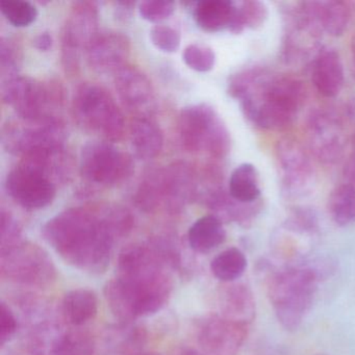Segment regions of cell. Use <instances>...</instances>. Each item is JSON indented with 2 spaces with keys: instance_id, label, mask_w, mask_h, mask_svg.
Returning a JSON list of instances; mask_svg holds the SVG:
<instances>
[{
  "instance_id": "obj_1",
  "label": "cell",
  "mask_w": 355,
  "mask_h": 355,
  "mask_svg": "<svg viewBox=\"0 0 355 355\" xmlns=\"http://www.w3.org/2000/svg\"><path fill=\"white\" fill-rule=\"evenodd\" d=\"M170 270L149 242L124 249L118 257L117 274L103 288L112 313L128 323L161 311L173 291Z\"/></svg>"
},
{
  "instance_id": "obj_2",
  "label": "cell",
  "mask_w": 355,
  "mask_h": 355,
  "mask_svg": "<svg viewBox=\"0 0 355 355\" xmlns=\"http://www.w3.org/2000/svg\"><path fill=\"white\" fill-rule=\"evenodd\" d=\"M227 91L240 101L250 123L273 132L288 128L306 98V89L298 78L271 73L257 66L234 74Z\"/></svg>"
},
{
  "instance_id": "obj_3",
  "label": "cell",
  "mask_w": 355,
  "mask_h": 355,
  "mask_svg": "<svg viewBox=\"0 0 355 355\" xmlns=\"http://www.w3.org/2000/svg\"><path fill=\"white\" fill-rule=\"evenodd\" d=\"M42 236L68 265L96 275L109 267L117 239L98 211L80 207L65 209L49 219Z\"/></svg>"
},
{
  "instance_id": "obj_4",
  "label": "cell",
  "mask_w": 355,
  "mask_h": 355,
  "mask_svg": "<svg viewBox=\"0 0 355 355\" xmlns=\"http://www.w3.org/2000/svg\"><path fill=\"white\" fill-rule=\"evenodd\" d=\"M322 274L318 266L282 268L268 279V295L280 325L288 331L300 327L313 306Z\"/></svg>"
},
{
  "instance_id": "obj_5",
  "label": "cell",
  "mask_w": 355,
  "mask_h": 355,
  "mask_svg": "<svg viewBox=\"0 0 355 355\" xmlns=\"http://www.w3.org/2000/svg\"><path fill=\"white\" fill-rule=\"evenodd\" d=\"M72 115L80 128L107 142L121 140L125 121L111 93L95 83L78 87L72 98Z\"/></svg>"
},
{
  "instance_id": "obj_6",
  "label": "cell",
  "mask_w": 355,
  "mask_h": 355,
  "mask_svg": "<svg viewBox=\"0 0 355 355\" xmlns=\"http://www.w3.org/2000/svg\"><path fill=\"white\" fill-rule=\"evenodd\" d=\"M178 135L189 153L205 151L215 159H223L230 151V132L213 107L207 103L189 105L180 111Z\"/></svg>"
},
{
  "instance_id": "obj_7",
  "label": "cell",
  "mask_w": 355,
  "mask_h": 355,
  "mask_svg": "<svg viewBox=\"0 0 355 355\" xmlns=\"http://www.w3.org/2000/svg\"><path fill=\"white\" fill-rule=\"evenodd\" d=\"M3 101L11 105L20 119L39 122L58 117L63 105L64 90L60 83H42L28 76H17L3 83Z\"/></svg>"
},
{
  "instance_id": "obj_8",
  "label": "cell",
  "mask_w": 355,
  "mask_h": 355,
  "mask_svg": "<svg viewBox=\"0 0 355 355\" xmlns=\"http://www.w3.org/2000/svg\"><path fill=\"white\" fill-rule=\"evenodd\" d=\"M0 272L3 279L31 288H46L57 280V269L49 253L26 241L0 251Z\"/></svg>"
},
{
  "instance_id": "obj_9",
  "label": "cell",
  "mask_w": 355,
  "mask_h": 355,
  "mask_svg": "<svg viewBox=\"0 0 355 355\" xmlns=\"http://www.w3.org/2000/svg\"><path fill=\"white\" fill-rule=\"evenodd\" d=\"M80 170L83 178L95 186L114 187L132 176V157L105 140L90 141L83 146Z\"/></svg>"
},
{
  "instance_id": "obj_10",
  "label": "cell",
  "mask_w": 355,
  "mask_h": 355,
  "mask_svg": "<svg viewBox=\"0 0 355 355\" xmlns=\"http://www.w3.org/2000/svg\"><path fill=\"white\" fill-rule=\"evenodd\" d=\"M66 137L65 124L53 117L24 124L10 122L3 128V142L9 153L24 157L39 151L64 149Z\"/></svg>"
},
{
  "instance_id": "obj_11",
  "label": "cell",
  "mask_w": 355,
  "mask_h": 355,
  "mask_svg": "<svg viewBox=\"0 0 355 355\" xmlns=\"http://www.w3.org/2000/svg\"><path fill=\"white\" fill-rule=\"evenodd\" d=\"M98 8L91 1L72 5L62 34V64L66 73L74 76L80 70L83 51L98 34Z\"/></svg>"
},
{
  "instance_id": "obj_12",
  "label": "cell",
  "mask_w": 355,
  "mask_h": 355,
  "mask_svg": "<svg viewBox=\"0 0 355 355\" xmlns=\"http://www.w3.org/2000/svg\"><path fill=\"white\" fill-rule=\"evenodd\" d=\"M307 146L324 165H336L347 148V132L342 118L326 107L313 110L305 123Z\"/></svg>"
},
{
  "instance_id": "obj_13",
  "label": "cell",
  "mask_w": 355,
  "mask_h": 355,
  "mask_svg": "<svg viewBox=\"0 0 355 355\" xmlns=\"http://www.w3.org/2000/svg\"><path fill=\"white\" fill-rule=\"evenodd\" d=\"M276 163L284 193L290 197L305 196L313 190L315 170L311 155L296 139H280L275 147Z\"/></svg>"
},
{
  "instance_id": "obj_14",
  "label": "cell",
  "mask_w": 355,
  "mask_h": 355,
  "mask_svg": "<svg viewBox=\"0 0 355 355\" xmlns=\"http://www.w3.org/2000/svg\"><path fill=\"white\" fill-rule=\"evenodd\" d=\"M286 31L282 41V60L288 64L306 61L319 51L322 31L303 3H297L286 11Z\"/></svg>"
},
{
  "instance_id": "obj_15",
  "label": "cell",
  "mask_w": 355,
  "mask_h": 355,
  "mask_svg": "<svg viewBox=\"0 0 355 355\" xmlns=\"http://www.w3.org/2000/svg\"><path fill=\"white\" fill-rule=\"evenodd\" d=\"M6 189L16 203L31 211L49 207L57 194L55 182L24 164H19L8 174Z\"/></svg>"
},
{
  "instance_id": "obj_16",
  "label": "cell",
  "mask_w": 355,
  "mask_h": 355,
  "mask_svg": "<svg viewBox=\"0 0 355 355\" xmlns=\"http://www.w3.org/2000/svg\"><path fill=\"white\" fill-rule=\"evenodd\" d=\"M248 334V325L221 315L202 318L197 326V343L205 355H236Z\"/></svg>"
},
{
  "instance_id": "obj_17",
  "label": "cell",
  "mask_w": 355,
  "mask_h": 355,
  "mask_svg": "<svg viewBox=\"0 0 355 355\" xmlns=\"http://www.w3.org/2000/svg\"><path fill=\"white\" fill-rule=\"evenodd\" d=\"M130 49V40L126 35L115 31L99 32L87 49V61L97 73H117L125 67Z\"/></svg>"
},
{
  "instance_id": "obj_18",
  "label": "cell",
  "mask_w": 355,
  "mask_h": 355,
  "mask_svg": "<svg viewBox=\"0 0 355 355\" xmlns=\"http://www.w3.org/2000/svg\"><path fill=\"white\" fill-rule=\"evenodd\" d=\"M115 88L122 103L136 117L151 116L155 109V93L144 72L125 66L116 73Z\"/></svg>"
},
{
  "instance_id": "obj_19",
  "label": "cell",
  "mask_w": 355,
  "mask_h": 355,
  "mask_svg": "<svg viewBox=\"0 0 355 355\" xmlns=\"http://www.w3.org/2000/svg\"><path fill=\"white\" fill-rule=\"evenodd\" d=\"M38 336L37 344L42 345L39 355H94V340L85 330L41 326Z\"/></svg>"
},
{
  "instance_id": "obj_20",
  "label": "cell",
  "mask_w": 355,
  "mask_h": 355,
  "mask_svg": "<svg viewBox=\"0 0 355 355\" xmlns=\"http://www.w3.org/2000/svg\"><path fill=\"white\" fill-rule=\"evenodd\" d=\"M311 82L317 92L325 98L338 96L344 87L345 72L340 53L331 47H323L311 63Z\"/></svg>"
},
{
  "instance_id": "obj_21",
  "label": "cell",
  "mask_w": 355,
  "mask_h": 355,
  "mask_svg": "<svg viewBox=\"0 0 355 355\" xmlns=\"http://www.w3.org/2000/svg\"><path fill=\"white\" fill-rule=\"evenodd\" d=\"M165 207L170 213L182 211L197 195V178L189 164L178 162L164 169Z\"/></svg>"
},
{
  "instance_id": "obj_22",
  "label": "cell",
  "mask_w": 355,
  "mask_h": 355,
  "mask_svg": "<svg viewBox=\"0 0 355 355\" xmlns=\"http://www.w3.org/2000/svg\"><path fill=\"white\" fill-rule=\"evenodd\" d=\"M220 315L226 319L248 325L254 320V295L247 284L241 282L224 284L219 290Z\"/></svg>"
},
{
  "instance_id": "obj_23",
  "label": "cell",
  "mask_w": 355,
  "mask_h": 355,
  "mask_svg": "<svg viewBox=\"0 0 355 355\" xmlns=\"http://www.w3.org/2000/svg\"><path fill=\"white\" fill-rule=\"evenodd\" d=\"M307 11L322 33L340 37L348 28L351 20V6L346 1H304Z\"/></svg>"
},
{
  "instance_id": "obj_24",
  "label": "cell",
  "mask_w": 355,
  "mask_h": 355,
  "mask_svg": "<svg viewBox=\"0 0 355 355\" xmlns=\"http://www.w3.org/2000/svg\"><path fill=\"white\" fill-rule=\"evenodd\" d=\"M130 140L139 159H155L164 146V135L159 124L151 116L136 117L130 124Z\"/></svg>"
},
{
  "instance_id": "obj_25",
  "label": "cell",
  "mask_w": 355,
  "mask_h": 355,
  "mask_svg": "<svg viewBox=\"0 0 355 355\" xmlns=\"http://www.w3.org/2000/svg\"><path fill=\"white\" fill-rule=\"evenodd\" d=\"M62 317L66 323L80 327L92 321L98 313V298L94 291L74 288L66 293L61 303Z\"/></svg>"
},
{
  "instance_id": "obj_26",
  "label": "cell",
  "mask_w": 355,
  "mask_h": 355,
  "mask_svg": "<svg viewBox=\"0 0 355 355\" xmlns=\"http://www.w3.org/2000/svg\"><path fill=\"white\" fill-rule=\"evenodd\" d=\"M236 3L230 0H203L195 3V21L207 33L230 31L236 14Z\"/></svg>"
},
{
  "instance_id": "obj_27",
  "label": "cell",
  "mask_w": 355,
  "mask_h": 355,
  "mask_svg": "<svg viewBox=\"0 0 355 355\" xmlns=\"http://www.w3.org/2000/svg\"><path fill=\"white\" fill-rule=\"evenodd\" d=\"M226 232L223 222L214 215L203 216L193 223L188 232L189 245L198 253H209L223 244Z\"/></svg>"
},
{
  "instance_id": "obj_28",
  "label": "cell",
  "mask_w": 355,
  "mask_h": 355,
  "mask_svg": "<svg viewBox=\"0 0 355 355\" xmlns=\"http://www.w3.org/2000/svg\"><path fill=\"white\" fill-rule=\"evenodd\" d=\"M261 192L259 172L252 164H242L232 171L228 193L234 200L242 203L257 202Z\"/></svg>"
},
{
  "instance_id": "obj_29",
  "label": "cell",
  "mask_w": 355,
  "mask_h": 355,
  "mask_svg": "<svg viewBox=\"0 0 355 355\" xmlns=\"http://www.w3.org/2000/svg\"><path fill=\"white\" fill-rule=\"evenodd\" d=\"M135 203L141 211L153 213L165 207L164 169L153 170L145 174L134 196Z\"/></svg>"
},
{
  "instance_id": "obj_30",
  "label": "cell",
  "mask_w": 355,
  "mask_h": 355,
  "mask_svg": "<svg viewBox=\"0 0 355 355\" xmlns=\"http://www.w3.org/2000/svg\"><path fill=\"white\" fill-rule=\"evenodd\" d=\"M247 257L242 250L230 247L214 257L211 271L217 279L223 284L234 282L245 273L247 269Z\"/></svg>"
},
{
  "instance_id": "obj_31",
  "label": "cell",
  "mask_w": 355,
  "mask_h": 355,
  "mask_svg": "<svg viewBox=\"0 0 355 355\" xmlns=\"http://www.w3.org/2000/svg\"><path fill=\"white\" fill-rule=\"evenodd\" d=\"M328 211L334 223L348 226L355 223V186L343 184L336 187L328 198Z\"/></svg>"
},
{
  "instance_id": "obj_32",
  "label": "cell",
  "mask_w": 355,
  "mask_h": 355,
  "mask_svg": "<svg viewBox=\"0 0 355 355\" xmlns=\"http://www.w3.org/2000/svg\"><path fill=\"white\" fill-rule=\"evenodd\" d=\"M269 11L267 6L257 0H246L236 3V14L230 32L240 35L246 28L259 30L267 21Z\"/></svg>"
},
{
  "instance_id": "obj_33",
  "label": "cell",
  "mask_w": 355,
  "mask_h": 355,
  "mask_svg": "<svg viewBox=\"0 0 355 355\" xmlns=\"http://www.w3.org/2000/svg\"><path fill=\"white\" fill-rule=\"evenodd\" d=\"M0 11L16 28L30 26L38 17L37 8L30 1L24 0H3L0 3Z\"/></svg>"
},
{
  "instance_id": "obj_34",
  "label": "cell",
  "mask_w": 355,
  "mask_h": 355,
  "mask_svg": "<svg viewBox=\"0 0 355 355\" xmlns=\"http://www.w3.org/2000/svg\"><path fill=\"white\" fill-rule=\"evenodd\" d=\"M98 214L117 239L128 236L134 228V216L121 205H107Z\"/></svg>"
},
{
  "instance_id": "obj_35",
  "label": "cell",
  "mask_w": 355,
  "mask_h": 355,
  "mask_svg": "<svg viewBox=\"0 0 355 355\" xmlns=\"http://www.w3.org/2000/svg\"><path fill=\"white\" fill-rule=\"evenodd\" d=\"M184 63L197 72H209L216 64V55L211 47L202 44H190L182 53Z\"/></svg>"
},
{
  "instance_id": "obj_36",
  "label": "cell",
  "mask_w": 355,
  "mask_h": 355,
  "mask_svg": "<svg viewBox=\"0 0 355 355\" xmlns=\"http://www.w3.org/2000/svg\"><path fill=\"white\" fill-rule=\"evenodd\" d=\"M20 67L19 49L9 39H1L0 42V73L3 83L17 78Z\"/></svg>"
},
{
  "instance_id": "obj_37",
  "label": "cell",
  "mask_w": 355,
  "mask_h": 355,
  "mask_svg": "<svg viewBox=\"0 0 355 355\" xmlns=\"http://www.w3.org/2000/svg\"><path fill=\"white\" fill-rule=\"evenodd\" d=\"M150 40L157 49L168 53H175L182 42L178 31L163 24L151 28Z\"/></svg>"
},
{
  "instance_id": "obj_38",
  "label": "cell",
  "mask_w": 355,
  "mask_h": 355,
  "mask_svg": "<svg viewBox=\"0 0 355 355\" xmlns=\"http://www.w3.org/2000/svg\"><path fill=\"white\" fill-rule=\"evenodd\" d=\"M175 10V3L164 0H147L139 3V13L149 22H161L168 19Z\"/></svg>"
},
{
  "instance_id": "obj_39",
  "label": "cell",
  "mask_w": 355,
  "mask_h": 355,
  "mask_svg": "<svg viewBox=\"0 0 355 355\" xmlns=\"http://www.w3.org/2000/svg\"><path fill=\"white\" fill-rule=\"evenodd\" d=\"M21 240V227L17 220L9 211H1V230H0V251L10 248Z\"/></svg>"
},
{
  "instance_id": "obj_40",
  "label": "cell",
  "mask_w": 355,
  "mask_h": 355,
  "mask_svg": "<svg viewBox=\"0 0 355 355\" xmlns=\"http://www.w3.org/2000/svg\"><path fill=\"white\" fill-rule=\"evenodd\" d=\"M18 321L11 307L5 302H0V345L5 346L15 336Z\"/></svg>"
},
{
  "instance_id": "obj_41",
  "label": "cell",
  "mask_w": 355,
  "mask_h": 355,
  "mask_svg": "<svg viewBox=\"0 0 355 355\" xmlns=\"http://www.w3.org/2000/svg\"><path fill=\"white\" fill-rule=\"evenodd\" d=\"M115 6V16L119 21L126 22L132 18L135 3L121 1V3H116Z\"/></svg>"
},
{
  "instance_id": "obj_42",
  "label": "cell",
  "mask_w": 355,
  "mask_h": 355,
  "mask_svg": "<svg viewBox=\"0 0 355 355\" xmlns=\"http://www.w3.org/2000/svg\"><path fill=\"white\" fill-rule=\"evenodd\" d=\"M33 42H34V46L43 53L51 51L53 44V37L47 32L41 33L38 36L35 37Z\"/></svg>"
},
{
  "instance_id": "obj_43",
  "label": "cell",
  "mask_w": 355,
  "mask_h": 355,
  "mask_svg": "<svg viewBox=\"0 0 355 355\" xmlns=\"http://www.w3.org/2000/svg\"><path fill=\"white\" fill-rule=\"evenodd\" d=\"M347 116H348L349 121H350L351 126L353 128V150L352 153H355V98L352 99L348 103L347 107Z\"/></svg>"
},
{
  "instance_id": "obj_44",
  "label": "cell",
  "mask_w": 355,
  "mask_h": 355,
  "mask_svg": "<svg viewBox=\"0 0 355 355\" xmlns=\"http://www.w3.org/2000/svg\"><path fill=\"white\" fill-rule=\"evenodd\" d=\"M180 355H205L202 352H199V351L194 350V349H187V350L182 351V353H180Z\"/></svg>"
},
{
  "instance_id": "obj_45",
  "label": "cell",
  "mask_w": 355,
  "mask_h": 355,
  "mask_svg": "<svg viewBox=\"0 0 355 355\" xmlns=\"http://www.w3.org/2000/svg\"><path fill=\"white\" fill-rule=\"evenodd\" d=\"M351 55H352L353 68L355 71V36L353 37L352 42H351Z\"/></svg>"
},
{
  "instance_id": "obj_46",
  "label": "cell",
  "mask_w": 355,
  "mask_h": 355,
  "mask_svg": "<svg viewBox=\"0 0 355 355\" xmlns=\"http://www.w3.org/2000/svg\"><path fill=\"white\" fill-rule=\"evenodd\" d=\"M136 355H157L155 354V353H138V354Z\"/></svg>"
},
{
  "instance_id": "obj_47",
  "label": "cell",
  "mask_w": 355,
  "mask_h": 355,
  "mask_svg": "<svg viewBox=\"0 0 355 355\" xmlns=\"http://www.w3.org/2000/svg\"><path fill=\"white\" fill-rule=\"evenodd\" d=\"M315 355H325V354H321V353H319V354H315Z\"/></svg>"
}]
</instances>
